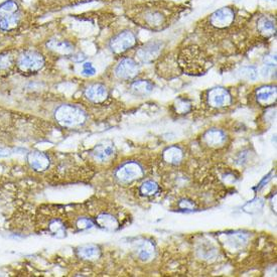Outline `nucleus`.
Segmentation results:
<instances>
[{
    "instance_id": "nucleus-12",
    "label": "nucleus",
    "mask_w": 277,
    "mask_h": 277,
    "mask_svg": "<svg viewBox=\"0 0 277 277\" xmlns=\"http://www.w3.org/2000/svg\"><path fill=\"white\" fill-rule=\"evenodd\" d=\"M256 31L260 36L268 38L275 35L276 32V20L273 16L261 15L258 16L255 21Z\"/></svg>"
},
{
    "instance_id": "nucleus-14",
    "label": "nucleus",
    "mask_w": 277,
    "mask_h": 277,
    "mask_svg": "<svg viewBox=\"0 0 277 277\" xmlns=\"http://www.w3.org/2000/svg\"><path fill=\"white\" fill-rule=\"evenodd\" d=\"M116 154V148L112 142H103L98 144L92 151L93 158L99 163L111 161Z\"/></svg>"
},
{
    "instance_id": "nucleus-18",
    "label": "nucleus",
    "mask_w": 277,
    "mask_h": 277,
    "mask_svg": "<svg viewBox=\"0 0 277 277\" xmlns=\"http://www.w3.org/2000/svg\"><path fill=\"white\" fill-rule=\"evenodd\" d=\"M184 159V151L178 145L165 148L162 152V160L169 165H178Z\"/></svg>"
},
{
    "instance_id": "nucleus-2",
    "label": "nucleus",
    "mask_w": 277,
    "mask_h": 277,
    "mask_svg": "<svg viewBox=\"0 0 277 277\" xmlns=\"http://www.w3.org/2000/svg\"><path fill=\"white\" fill-rule=\"evenodd\" d=\"M55 120L65 128H77L87 122V113L83 108L73 104L60 105L54 112Z\"/></svg>"
},
{
    "instance_id": "nucleus-3",
    "label": "nucleus",
    "mask_w": 277,
    "mask_h": 277,
    "mask_svg": "<svg viewBox=\"0 0 277 277\" xmlns=\"http://www.w3.org/2000/svg\"><path fill=\"white\" fill-rule=\"evenodd\" d=\"M178 65L184 72L192 75L204 74L208 68V60L197 47L184 49L178 59Z\"/></svg>"
},
{
    "instance_id": "nucleus-23",
    "label": "nucleus",
    "mask_w": 277,
    "mask_h": 277,
    "mask_svg": "<svg viewBox=\"0 0 277 277\" xmlns=\"http://www.w3.org/2000/svg\"><path fill=\"white\" fill-rule=\"evenodd\" d=\"M154 245L150 241H143L139 244L136 249V254L142 261H149L154 255Z\"/></svg>"
},
{
    "instance_id": "nucleus-7",
    "label": "nucleus",
    "mask_w": 277,
    "mask_h": 277,
    "mask_svg": "<svg viewBox=\"0 0 277 277\" xmlns=\"http://www.w3.org/2000/svg\"><path fill=\"white\" fill-rule=\"evenodd\" d=\"M204 102L210 108L214 110H221L230 107L233 102L231 93L223 87H215L204 94Z\"/></svg>"
},
{
    "instance_id": "nucleus-1",
    "label": "nucleus",
    "mask_w": 277,
    "mask_h": 277,
    "mask_svg": "<svg viewBox=\"0 0 277 277\" xmlns=\"http://www.w3.org/2000/svg\"><path fill=\"white\" fill-rule=\"evenodd\" d=\"M178 14L177 6L167 2H149L132 8L129 18L141 27L159 31L168 27Z\"/></svg>"
},
{
    "instance_id": "nucleus-24",
    "label": "nucleus",
    "mask_w": 277,
    "mask_h": 277,
    "mask_svg": "<svg viewBox=\"0 0 277 277\" xmlns=\"http://www.w3.org/2000/svg\"><path fill=\"white\" fill-rule=\"evenodd\" d=\"M19 19L20 16L17 12L0 16V29L3 31H9L11 29H14L19 23Z\"/></svg>"
},
{
    "instance_id": "nucleus-29",
    "label": "nucleus",
    "mask_w": 277,
    "mask_h": 277,
    "mask_svg": "<svg viewBox=\"0 0 277 277\" xmlns=\"http://www.w3.org/2000/svg\"><path fill=\"white\" fill-rule=\"evenodd\" d=\"M95 72H96V70L91 63H86L83 65V75L90 77V76L95 75Z\"/></svg>"
},
{
    "instance_id": "nucleus-11",
    "label": "nucleus",
    "mask_w": 277,
    "mask_h": 277,
    "mask_svg": "<svg viewBox=\"0 0 277 277\" xmlns=\"http://www.w3.org/2000/svg\"><path fill=\"white\" fill-rule=\"evenodd\" d=\"M84 96L91 103L103 104L109 98V91L104 84L94 83L84 90Z\"/></svg>"
},
{
    "instance_id": "nucleus-20",
    "label": "nucleus",
    "mask_w": 277,
    "mask_h": 277,
    "mask_svg": "<svg viewBox=\"0 0 277 277\" xmlns=\"http://www.w3.org/2000/svg\"><path fill=\"white\" fill-rule=\"evenodd\" d=\"M77 254L81 259L95 261L101 256V250L96 245H83L78 248Z\"/></svg>"
},
{
    "instance_id": "nucleus-4",
    "label": "nucleus",
    "mask_w": 277,
    "mask_h": 277,
    "mask_svg": "<svg viewBox=\"0 0 277 277\" xmlns=\"http://www.w3.org/2000/svg\"><path fill=\"white\" fill-rule=\"evenodd\" d=\"M237 11L232 6H225L211 13L207 19L208 26L216 32H224L231 29L236 23Z\"/></svg>"
},
{
    "instance_id": "nucleus-31",
    "label": "nucleus",
    "mask_w": 277,
    "mask_h": 277,
    "mask_svg": "<svg viewBox=\"0 0 277 277\" xmlns=\"http://www.w3.org/2000/svg\"><path fill=\"white\" fill-rule=\"evenodd\" d=\"M10 57L7 56H0V70H4L9 67L10 65Z\"/></svg>"
},
{
    "instance_id": "nucleus-6",
    "label": "nucleus",
    "mask_w": 277,
    "mask_h": 277,
    "mask_svg": "<svg viewBox=\"0 0 277 277\" xmlns=\"http://www.w3.org/2000/svg\"><path fill=\"white\" fill-rule=\"evenodd\" d=\"M145 174L143 166L138 161L130 160L121 163L114 171L115 179L122 183L128 184L141 179Z\"/></svg>"
},
{
    "instance_id": "nucleus-10",
    "label": "nucleus",
    "mask_w": 277,
    "mask_h": 277,
    "mask_svg": "<svg viewBox=\"0 0 277 277\" xmlns=\"http://www.w3.org/2000/svg\"><path fill=\"white\" fill-rule=\"evenodd\" d=\"M163 42L158 40H152L146 42L136 51V58L142 64H150L157 60L162 52Z\"/></svg>"
},
{
    "instance_id": "nucleus-22",
    "label": "nucleus",
    "mask_w": 277,
    "mask_h": 277,
    "mask_svg": "<svg viewBox=\"0 0 277 277\" xmlns=\"http://www.w3.org/2000/svg\"><path fill=\"white\" fill-rule=\"evenodd\" d=\"M139 194L145 198H150L153 196H156L160 192L159 184L151 179L143 181L139 186Z\"/></svg>"
},
{
    "instance_id": "nucleus-25",
    "label": "nucleus",
    "mask_w": 277,
    "mask_h": 277,
    "mask_svg": "<svg viewBox=\"0 0 277 277\" xmlns=\"http://www.w3.org/2000/svg\"><path fill=\"white\" fill-rule=\"evenodd\" d=\"M238 76L246 81H255L258 78V70L253 66H245L238 71Z\"/></svg>"
},
{
    "instance_id": "nucleus-27",
    "label": "nucleus",
    "mask_w": 277,
    "mask_h": 277,
    "mask_svg": "<svg viewBox=\"0 0 277 277\" xmlns=\"http://www.w3.org/2000/svg\"><path fill=\"white\" fill-rule=\"evenodd\" d=\"M17 9H18L17 3L13 0H8L0 5V16L15 13L17 12Z\"/></svg>"
},
{
    "instance_id": "nucleus-16",
    "label": "nucleus",
    "mask_w": 277,
    "mask_h": 277,
    "mask_svg": "<svg viewBox=\"0 0 277 277\" xmlns=\"http://www.w3.org/2000/svg\"><path fill=\"white\" fill-rule=\"evenodd\" d=\"M47 48L51 52L57 55H60L62 57L70 56L75 51V45L73 44V42L67 39H58V38L50 39L47 43Z\"/></svg>"
},
{
    "instance_id": "nucleus-26",
    "label": "nucleus",
    "mask_w": 277,
    "mask_h": 277,
    "mask_svg": "<svg viewBox=\"0 0 277 277\" xmlns=\"http://www.w3.org/2000/svg\"><path fill=\"white\" fill-rule=\"evenodd\" d=\"M173 106L177 114H187L188 112L191 111V108H192V104L187 98L177 99Z\"/></svg>"
},
{
    "instance_id": "nucleus-9",
    "label": "nucleus",
    "mask_w": 277,
    "mask_h": 277,
    "mask_svg": "<svg viewBox=\"0 0 277 277\" xmlns=\"http://www.w3.org/2000/svg\"><path fill=\"white\" fill-rule=\"evenodd\" d=\"M139 64L132 58H123L115 67L114 74L117 79L122 81H130L139 74Z\"/></svg>"
},
{
    "instance_id": "nucleus-13",
    "label": "nucleus",
    "mask_w": 277,
    "mask_h": 277,
    "mask_svg": "<svg viewBox=\"0 0 277 277\" xmlns=\"http://www.w3.org/2000/svg\"><path fill=\"white\" fill-rule=\"evenodd\" d=\"M256 102L263 107H269L276 103V86L265 85L255 91Z\"/></svg>"
},
{
    "instance_id": "nucleus-5",
    "label": "nucleus",
    "mask_w": 277,
    "mask_h": 277,
    "mask_svg": "<svg viewBox=\"0 0 277 277\" xmlns=\"http://www.w3.org/2000/svg\"><path fill=\"white\" fill-rule=\"evenodd\" d=\"M45 65L44 57L36 51H24L16 59L17 69L25 74H35Z\"/></svg>"
},
{
    "instance_id": "nucleus-17",
    "label": "nucleus",
    "mask_w": 277,
    "mask_h": 277,
    "mask_svg": "<svg viewBox=\"0 0 277 277\" xmlns=\"http://www.w3.org/2000/svg\"><path fill=\"white\" fill-rule=\"evenodd\" d=\"M226 133L221 129H209L203 135V142L210 148H220L226 144Z\"/></svg>"
},
{
    "instance_id": "nucleus-19",
    "label": "nucleus",
    "mask_w": 277,
    "mask_h": 277,
    "mask_svg": "<svg viewBox=\"0 0 277 277\" xmlns=\"http://www.w3.org/2000/svg\"><path fill=\"white\" fill-rule=\"evenodd\" d=\"M95 223L105 230L114 231L120 228V222L118 218L108 212H102L97 215V217L95 218Z\"/></svg>"
},
{
    "instance_id": "nucleus-15",
    "label": "nucleus",
    "mask_w": 277,
    "mask_h": 277,
    "mask_svg": "<svg viewBox=\"0 0 277 277\" xmlns=\"http://www.w3.org/2000/svg\"><path fill=\"white\" fill-rule=\"evenodd\" d=\"M27 162L34 170L44 171L50 167L51 159L44 152L31 151L27 154Z\"/></svg>"
},
{
    "instance_id": "nucleus-8",
    "label": "nucleus",
    "mask_w": 277,
    "mask_h": 277,
    "mask_svg": "<svg viewBox=\"0 0 277 277\" xmlns=\"http://www.w3.org/2000/svg\"><path fill=\"white\" fill-rule=\"evenodd\" d=\"M137 45L135 33L129 29H124L115 34L109 41V49L115 55H122Z\"/></svg>"
},
{
    "instance_id": "nucleus-21",
    "label": "nucleus",
    "mask_w": 277,
    "mask_h": 277,
    "mask_svg": "<svg viewBox=\"0 0 277 277\" xmlns=\"http://www.w3.org/2000/svg\"><path fill=\"white\" fill-rule=\"evenodd\" d=\"M153 88H154L153 83L149 80H144V79L135 80L130 85L131 92L137 96H146L150 94L153 91Z\"/></svg>"
},
{
    "instance_id": "nucleus-28",
    "label": "nucleus",
    "mask_w": 277,
    "mask_h": 277,
    "mask_svg": "<svg viewBox=\"0 0 277 277\" xmlns=\"http://www.w3.org/2000/svg\"><path fill=\"white\" fill-rule=\"evenodd\" d=\"M95 226V222L92 218H88V217H83V218H79L76 221V227L79 230H87V229H91Z\"/></svg>"
},
{
    "instance_id": "nucleus-30",
    "label": "nucleus",
    "mask_w": 277,
    "mask_h": 277,
    "mask_svg": "<svg viewBox=\"0 0 277 277\" xmlns=\"http://www.w3.org/2000/svg\"><path fill=\"white\" fill-rule=\"evenodd\" d=\"M178 207L181 209V210H194L195 209V203H193V201H190V200H182L179 202L178 204Z\"/></svg>"
}]
</instances>
